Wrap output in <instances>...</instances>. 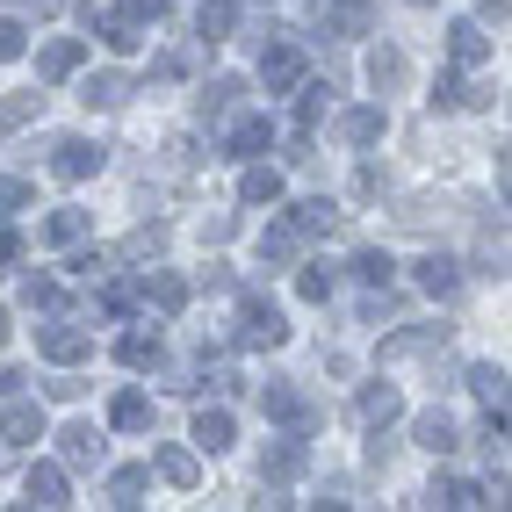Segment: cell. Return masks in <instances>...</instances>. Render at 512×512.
<instances>
[{
  "instance_id": "b9f144b4",
  "label": "cell",
  "mask_w": 512,
  "mask_h": 512,
  "mask_svg": "<svg viewBox=\"0 0 512 512\" xmlns=\"http://www.w3.org/2000/svg\"><path fill=\"white\" fill-rule=\"evenodd\" d=\"M58 275H22V303H29V311H58Z\"/></svg>"
},
{
  "instance_id": "484cf974",
  "label": "cell",
  "mask_w": 512,
  "mask_h": 512,
  "mask_svg": "<svg viewBox=\"0 0 512 512\" xmlns=\"http://www.w3.org/2000/svg\"><path fill=\"white\" fill-rule=\"evenodd\" d=\"M188 440H195L202 455H224L231 440H238V426H231V412H224V404H202V412H195V433H188Z\"/></svg>"
},
{
  "instance_id": "e0dca14e",
  "label": "cell",
  "mask_w": 512,
  "mask_h": 512,
  "mask_svg": "<svg viewBox=\"0 0 512 512\" xmlns=\"http://www.w3.org/2000/svg\"><path fill=\"white\" fill-rule=\"evenodd\" d=\"M433 347H448V325H404V332H383V361H412V354H433Z\"/></svg>"
},
{
  "instance_id": "f5cc1de1",
  "label": "cell",
  "mask_w": 512,
  "mask_h": 512,
  "mask_svg": "<svg viewBox=\"0 0 512 512\" xmlns=\"http://www.w3.org/2000/svg\"><path fill=\"white\" fill-rule=\"evenodd\" d=\"M15 8H22V15H51V8H58V0H15Z\"/></svg>"
},
{
  "instance_id": "f35d334b",
  "label": "cell",
  "mask_w": 512,
  "mask_h": 512,
  "mask_svg": "<svg viewBox=\"0 0 512 512\" xmlns=\"http://www.w3.org/2000/svg\"><path fill=\"white\" fill-rule=\"evenodd\" d=\"M469 390L484 397V412H505V368H491V361H476V368H469Z\"/></svg>"
},
{
  "instance_id": "603a6c76",
  "label": "cell",
  "mask_w": 512,
  "mask_h": 512,
  "mask_svg": "<svg viewBox=\"0 0 512 512\" xmlns=\"http://www.w3.org/2000/svg\"><path fill=\"white\" fill-rule=\"evenodd\" d=\"M375 0H325V37H368Z\"/></svg>"
},
{
  "instance_id": "d6a6232c",
  "label": "cell",
  "mask_w": 512,
  "mask_h": 512,
  "mask_svg": "<svg viewBox=\"0 0 512 512\" xmlns=\"http://www.w3.org/2000/svg\"><path fill=\"white\" fill-rule=\"evenodd\" d=\"M296 87H303V80H296ZM325 109H332V80H311V87L296 94V130H303V138L325 123Z\"/></svg>"
},
{
  "instance_id": "7402d4cb",
  "label": "cell",
  "mask_w": 512,
  "mask_h": 512,
  "mask_svg": "<svg viewBox=\"0 0 512 512\" xmlns=\"http://www.w3.org/2000/svg\"><path fill=\"white\" fill-rule=\"evenodd\" d=\"M412 440H419L426 455H455V448H462V426L433 404V412H419V419H412Z\"/></svg>"
},
{
  "instance_id": "44dd1931",
  "label": "cell",
  "mask_w": 512,
  "mask_h": 512,
  "mask_svg": "<svg viewBox=\"0 0 512 512\" xmlns=\"http://www.w3.org/2000/svg\"><path fill=\"white\" fill-rule=\"evenodd\" d=\"M138 296L152 303L159 318H181V311H188V282H181V275H166V267H152V275L138 282Z\"/></svg>"
},
{
  "instance_id": "d4e9b609",
  "label": "cell",
  "mask_w": 512,
  "mask_h": 512,
  "mask_svg": "<svg viewBox=\"0 0 512 512\" xmlns=\"http://www.w3.org/2000/svg\"><path fill=\"white\" fill-rule=\"evenodd\" d=\"M383 130H390V116L375 109V101H368V109H339V145H354V152H368L375 138H383Z\"/></svg>"
},
{
  "instance_id": "ab89813d",
  "label": "cell",
  "mask_w": 512,
  "mask_h": 512,
  "mask_svg": "<svg viewBox=\"0 0 512 512\" xmlns=\"http://www.w3.org/2000/svg\"><path fill=\"white\" fill-rule=\"evenodd\" d=\"M296 296L303 303H325L332 296V267L325 260H296Z\"/></svg>"
},
{
  "instance_id": "8d00e7d4",
  "label": "cell",
  "mask_w": 512,
  "mask_h": 512,
  "mask_svg": "<svg viewBox=\"0 0 512 512\" xmlns=\"http://www.w3.org/2000/svg\"><path fill=\"white\" fill-rule=\"evenodd\" d=\"M159 253H166V224H138V231L116 246V260H159Z\"/></svg>"
},
{
  "instance_id": "52a82bcc",
  "label": "cell",
  "mask_w": 512,
  "mask_h": 512,
  "mask_svg": "<svg viewBox=\"0 0 512 512\" xmlns=\"http://www.w3.org/2000/svg\"><path fill=\"white\" fill-rule=\"evenodd\" d=\"M101 166H109V145H94V138H58L51 145V174L58 181H94Z\"/></svg>"
},
{
  "instance_id": "f546056e",
  "label": "cell",
  "mask_w": 512,
  "mask_h": 512,
  "mask_svg": "<svg viewBox=\"0 0 512 512\" xmlns=\"http://www.w3.org/2000/svg\"><path fill=\"white\" fill-rule=\"evenodd\" d=\"M195 101H202V116H210V123H224V116L238 109V101H246V80H238V73H217V80L202 87Z\"/></svg>"
},
{
  "instance_id": "8fae6325",
  "label": "cell",
  "mask_w": 512,
  "mask_h": 512,
  "mask_svg": "<svg viewBox=\"0 0 512 512\" xmlns=\"http://www.w3.org/2000/svg\"><path fill=\"white\" fill-rule=\"evenodd\" d=\"M354 419H361V433H375V426H397V419H404V390H397V383H361V397H354Z\"/></svg>"
},
{
  "instance_id": "ee69618b",
  "label": "cell",
  "mask_w": 512,
  "mask_h": 512,
  "mask_svg": "<svg viewBox=\"0 0 512 512\" xmlns=\"http://www.w3.org/2000/svg\"><path fill=\"white\" fill-rule=\"evenodd\" d=\"M29 51V29L15 22V15H0V65H8V58H22Z\"/></svg>"
},
{
  "instance_id": "6da1fadb",
  "label": "cell",
  "mask_w": 512,
  "mask_h": 512,
  "mask_svg": "<svg viewBox=\"0 0 512 512\" xmlns=\"http://www.w3.org/2000/svg\"><path fill=\"white\" fill-rule=\"evenodd\" d=\"M94 29H101V44H109L116 58H130L152 29L166 22V0H116V8H101V15H87Z\"/></svg>"
},
{
  "instance_id": "836d02e7",
  "label": "cell",
  "mask_w": 512,
  "mask_h": 512,
  "mask_svg": "<svg viewBox=\"0 0 512 512\" xmlns=\"http://www.w3.org/2000/svg\"><path fill=\"white\" fill-rule=\"evenodd\" d=\"M238 195H246L253 210H260V202H282V174H275L267 159H246V181H238Z\"/></svg>"
},
{
  "instance_id": "3957f363",
  "label": "cell",
  "mask_w": 512,
  "mask_h": 512,
  "mask_svg": "<svg viewBox=\"0 0 512 512\" xmlns=\"http://www.w3.org/2000/svg\"><path fill=\"white\" fill-rule=\"evenodd\" d=\"M37 354H44L51 368H73V361H87V354H94V332H87V318H44V325H37Z\"/></svg>"
},
{
  "instance_id": "74e56055",
  "label": "cell",
  "mask_w": 512,
  "mask_h": 512,
  "mask_svg": "<svg viewBox=\"0 0 512 512\" xmlns=\"http://www.w3.org/2000/svg\"><path fill=\"white\" fill-rule=\"evenodd\" d=\"M87 224H94L87 210H51V217H44V238H51V246H80Z\"/></svg>"
},
{
  "instance_id": "11a10c76",
  "label": "cell",
  "mask_w": 512,
  "mask_h": 512,
  "mask_svg": "<svg viewBox=\"0 0 512 512\" xmlns=\"http://www.w3.org/2000/svg\"><path fill=\"white\" fill-rule=\"evenodd\" d=\"M0 339H8V311H0Z\"/></svg>"
},
{
  "instance_id": "7a4b0ae2",
  "label": "cell",
  "mask_w": 512,
  "mask_h": 512,
  "mask_svg": "<svg viewBox=\"0 0 512 512\" xmlns=\"http://www.w3.org/2000/svg\"><path fill=\"white\" fill-rule=\"evenodd\" d=\"M289 339V318H282V303L275 296H260V289H246L238 296V347H282Z\"/></svg>"
},
{
  "instance_id": "5b68a950",
  "label": "cell",
  "mask_w": 512,
  "mask_h": 512,
  "mask_svg": "<svg viewBox=\"0 0 512 512\" xmlns=\"http://www.w3.org/2000/svg\"><path fill=\"white\" fill-rule=\"evenodd\" d=\"M296 80H303V51H296L289 29H275V37H267V51H260V87H267V94H289Z\"/></svg>"
},
{
  "instance_id": "f907efd6",
  "label": "cell",
  "mask_w": 512,
  "mask_h": 512,
  "mask_svg": "<svg viewBox=\"0 0 512 512\" xmlns=\"http://www.w3.org/2000/svg\"><path fill=\"white\" fill-rule=\"evenodd\" d=\"M15 260H22V231L0 224V267H15Z\"/></svg>"
},
{
  "instance_id": "2e32d148",
  "label": "cell",
  "mask_w": 512,
  "mask_h": 512,
  "mask_svg": "<svg viewBox=\"0 0 512 512\" xmlns=\"http://www.w3.org/2000/svg\"><path fill=\"white\" fill-rule=\"evenodd\" d=\"M22 505H44V512H58V505H73V491H65V462H37L22 476Z\"/></svg>"
},
{
  "instance_id": "30bf717a",
  "label": "cell",
  "mask_w": 512,
  "mask_h": 512,
  "mask_svg": "<svg viewBox=\"0 0 512 512\" xmlns=\"http://www.w3.org/2000/svg\"><path fill=\"white\" fill-rule=\"evenodd\" d=\"M37 440H44V404L8 397L0 404V448H37Z\"/></svg>"
},
{
  "instance_id": "7dc6e473",
  "label": "cell",
  "mask_w": 512,
  "mask_h": 512,
  "mask_svg": "<svg viewBox=\"0 0 512 512\" xmlns=\"http://www.w3.org/2000/svg\"><path fill=\"white\" fill-rule=\"evenodd\" d=\"M188 73V58L181 51H166V58H152V87H166V80H181Z\"/></svg>"
},
{
  "instance_id": "9c48e42d",
  "label": "cell",
  "mask_w": 512,
  "mask_h": 512,
  "mask_svg": "<svg viewBox=\"0 0 512 512\" xmlns=\"http://www.w3.org/2000/svg\"><path fill=\"white\" fill-rule=\"evenodd\" d=\"M303 462H311V448H303V433H282V440H267L260 448V484H289V476H303Z\"/></svg>"
},
{
  "instance_id": "cb8c5ba5",
  "label": "cell",
  "mask_w": 512,
  "mask_h": 512,
  "mask_svg": "<svg viewBox=\"0 0 512 512\" xmlns=\"http://www.w3.org/2000/svg\"><path fill=\"white\" fill-rule=\"evenodd\" d=\"M404 80H412V58H404L397 44H375V51H368V87H375V94H397Z\"/></svg>"
},
{
  "instance_id": "277c9868",
  "label": "cell",
  "mask_w": 512,
  "mask_h": 512,
  "mask_svg": "<svg viewBox=\"0 0 512 512\" xmlns=\"http://www.w3.org/2000/svg\"><path fill=\"white\" fill-rule=\"evenodd\" d=\"M260 412H267V419H282L289 433H311V426H318V404L303 397V390L289 383V375H275V383H260Z\"/></svg>"
},
{
  "instance_id": "c3c4849f",
  "label": "cell",
  "mask_w": 512,
  "mask_h": 512,
  "mask_svg": "<svg viewBox=\"0 0 512 512\" xmlns=\"http://www.w3.org/2000/svg\"><path fill=\"white\" fill-rule=\"evenodd\" d=\"M354 195H361V202H375V195H383V166H375V159L354 174Z\"/></svg>"
},
{
  "instance_id": "ac0fdd59",
  "label": "cell",
  "mask_w": 512,
  "mask_h": 512,
  "mask_svg": "<svg viewBox=\"0 0 512 512\" xmlns=\"http://www.w3.org/2000/svg\"><path fill=\"white\" fill-rule=\"evenodd\" d=\"M303 246H311V238H303L289 217H275V224L260 231V267H296V260H303Z\"/></svg>"
},
{
  "instance_id": "681fc988",
  "label": "cell",
  "mask_w": 512,
  "mask_h": 512,
  "mask_svg": "<svg viewBox=\"0 0 512 512\" xmlns=\"http://www.w3.org/2000/svg\"><path fill=\"white\" fill-rule=\"evenodd\" d=\"M476 22H484V29H505V22H512V0H484V8H476Z\"/></svg>"
},
{
  "instance_id": "7c38bea8",
  "label": "cell",
  "mask_w": 512,
  "mask_h": 512,
  "mask_svg": "<svg viewBox=\"0 0 512 512\" xmlns=\"http://www.w3.org/2000/svg\"><path fill=\"white\" fill-rule=\"evenodd\" d=\"M484 58H491V29L476 15L448 22V65H455V73H469V65H484Z\"/></svg>"
},
{
  "instance_id": "83f0119b",
  "label": "cell",
  "mask_w": 512,
  "mask_h": 512,
  "mask_svg": "<svg viewBox=\"0 0 512 512\" xmlns=\"http://www.w3.org/2000/svg\"><path fill=\"white\" fill-rule=\"evenodd\" d=\"M116 354H123V368H159V361H166V339H159V325H152V332L130 325V332L116 339Z\"/></svg>"
},
{
  "instance_id": "db71d44e",
  "label": "cell",
  "mask_w": 512,
  "mask_h": 512,
  "mask_svg": "<svg viewBox=\"0 0 512 512\" xmlns=\"http://www.w3.org/2000/svg\"><path fill=\"white\" fill-rule=\"evenodd\" d=\"M404 8H440V0H404Z\"/></svg>"
},
{
  "instance_id": "5bb4252c",
  "label": "cell",
  "mask_w": 512,
  "mask_h": 512,
  "mask_svg": "<svg viewBox=\"0 0 512 512\" xmlns=\"http://www.w3.org/2000/svg\"><path fill=\"white\" fill-rule=\"evenodd\" d=\"M80 65H87V44H80V37H51V44H37V80H44V87L73 80Z\"/></svg>"
},
{
  "instance_id": "4316f807",
  "label": "cell",
  "mask_w": 512,
  "mask_h": 512,
  "mask_svg": "<svg viewBox=\"0 0 512 512\" xmlns=\"http://www.w3.org/2000/svg\"><path fill=\"white\" fill-rule=\"evenodd\" d=\"M130 94H138V80H130V73H87V80H80V101H87V109H123Z\"/></svg>"
},
{
  "instance_id": "f6af8a7d",
  "label": "cell",
  "mask_w": 512,
  "mask_h": 512,
  "mask_svg": "<svg viewBox=\"0 0 512 512\" xmlns=\"http://www.w3.org/2000/svg\"><path fill=\"white\" fill-rule=\"evenodd\" d=\"M44 390H51L58 404H80V397H87V375H73V368H58V375H51Z\"/></svg>"
},
{
  "instance_id": "816d5d0a",
  "label": "cell",
  "mask_w": 512,
  "mask_h": 512,
  "mask_svg": "<svg viewBox=\"0 0 512 512\" xmlns=\"http://www.w3.org/2000/svg\"><path fill=\"white\" fill-rule=\"evenodd\" d=\"M22 390H29V375L22 368H0V397H22Z\"/></svg>"
},
{
  "instance_id": "9a60e30c",
  "label": "cell",
  "mask_w": 512,
  "mask_h": 512,
  "mask_svg": "<svg viewBox=\"0 0 512 512\" xmlns=\"http://www.w3.org/2000/svg\"><path fill=\"white\" fill-rule=\"evenodd\" d=\"M426 101H433V109H491V101H498V87H484V80H462V73H440Z\"/></svg>"
},
{
  "instance_id": "bcb514c9",
  "label": "cell",
  "mask_w": 512,
  "mask_h": 512,
  "mask_svg": "<svg viewBox=\"0 0 512 512\" xmlns=\"http://www.w3.org/2000/svg\"><path fill=\"white\" fill-rule=\"evenodd\" d=\"M29 202H37V188H29V181H0V217L29 210Z\"/></svg>"
},
{
  "instance_id": "f1b7e54d",
  "label": "cell",
  "mask_w": 512,
  "mask_h": 512,
  "mask_svg": "<svg viewBox=\"0 0 512 512\" xmlns=\"http://www.w3.org/2000/svg\"><path fill=\"white\" fill-rule=\"evenodd\" d=\"M101 275H109V267H101ZM94 303H101V318H138V303H145L138 296V275H109Z\"/></svg>"
},
{
  "instance_id": "7bdbcfd3",
  "label": "cell",
  "mask_w": 512,
  "mask_h": 512,
  "mask_svg": "<svg viewBox=\"0 0 512 512\" xmlns=\"http://www.w3.org/2000/svg\"><path fill=\"white\" fill-rule=\"evenodd\" d=\"M354 275H361L368 289H390V275H397V260H390V253H354Z\"/></svg>"
},
{
  "instance_id": "d6986e66",
  "label": "cell",
  "mask_w": 512,
  "mask_h": 512,
  "mask_svg": "<svg viewBox=\"0 0 512 512\" xmlns=\"http://www.w3.org/2000/svg\"><path fill=\"white\" fill-rule=\"evenodd\" d=\"M412 275H419V289H426V296H440V303L462 296V260H455V253H426Z\"/></svg>"
},
{
  "instance_id": "4fadbf2b",
  "label": "cell",
  "mask_w": 512,
  "mask_h": 512,
  "mask_svg": "<svg viewBox=\"0 0 512 512\" xmlns=\"http://www.w3.org/2000/svg\"><path fill=\"white\" fill-rule=\"evenodd\" d=\"M419 505H433V512H469V505H491V484H469V476H433Z\"/></svg>"
},
{
  "instance_id": "ba28073f",
  "label": "cell",
  "mask_w": 512,
  "mask_h": 512,
  "mask_svg": "<svg viewBox=\"0 0 512 512\" xmlns=\"http://www.w3.org/2000/svg\"><path fill=\"white\" fill-rule=\"evenodd\" d=\"M101 455H109V440H101V426H94V419L58 426V462H65V469H101Z\"/></svg>"
},
{
  "instance_id": "d590c367",
  "label": "cell",
  "mask_w": 512,
  "mask_h": 512,
  "mask_svg": "<svg viewBox=\"0 0 512 512\" xmlns=\"http://www.w3.org/2000/svg\"><path fill=\"white\" fill-rule=\"evenodd\" d=\"M159 476H166L174 491H195V476H202L195 448H159Z\"/></svg>"
},
{
  "instance_id": "1f68e13d",
  "label": "cell",
  "mask_w": 512,
  "mask_h": 512,
  "mask_svg": "<svg viewBox=\"0 0 512 512\" xmlns=\"http://www.w3.org/2000/svg\"><path fill=\"white\" fill-rule=\"evenodd\" d=\"M231 22H238V0H202V8H195V37L202 44H224Z\"/></svg>"
},
{
  "instance_id": "8992f818",
  "label": "cell",
  "mask_w": 512,
  "mask_h": 512,
  "mask_svg": "<svg viewBox=\"0 0 512 512\" xmlns=\"http://www.w3.org/2000/svg\"><path fill=\"white\" fill-rule=\"evenodd\" d=\"M267 145H275V123H267V116H246V109H231L224 116V159H260Z\"/></svg>"
},
{
  "instance_id": "60d3db41",
  "label": "cell",
  "mask_w": 512,
  "mask_h": 512,
  "mask_svg": "<svg viewBox=\"0 0 512 512\" xmlns=\"http://www.w3.org/2000/svg\"><path fill=\"white\" fill-rule=\"evenodd\" d=\"M37 116H44V94H8V101H0V130H22Z\"/></svg>"
},
{
  "instance_id": "4dcf8cb0",
  "label": "cell",
  "mask_w": 512,
  "mask_h": 512,
  "mask_svg": "<svg viewBox=\"0 0 512 512\" xmlns=\"http://www.w3.org/2000/svg\"><path fill=\"white\" fill-rule=\"evenodd\" d=\"M109 426H116V433H145V426H152V397H145V390H116V397H109Z\"/></svg>"
},
{
  "instance_id": "ffe728a7",
  "label": "cell",
  "mask_w": 512,
  "mask_h": 512,
  "mask_svg": "<svg viewBox=\"0 0 512 512\" xmlns=\"http://www.w3.org/2000/svg\"><path fill=\"white\" fill-rule=\"evenodd\" d=\"M145 491H152V462H130V469H109V484H101V498H109L116 512H130V505H145Z\"/></svg>"
},
{
  "instance_id": "e575fe53",
  "label": "cell",
  "mask_w": 512,
  "mask_h": 512,
  "mask_svg": "<svg viewBox=\"0 0 512 512\" xmlns=\"http://www.w3.org/2000/svg\"><path fill=\"white\" fill-rule=\"evenodd\" d=\"M289 224H296L303 238H325V231H339V210H332L325 195H311V202H296V210H289Z\"/></svg>"
}]
</instances>
